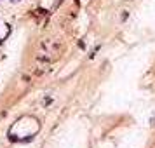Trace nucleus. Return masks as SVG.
<instances>
[]
</instances>
